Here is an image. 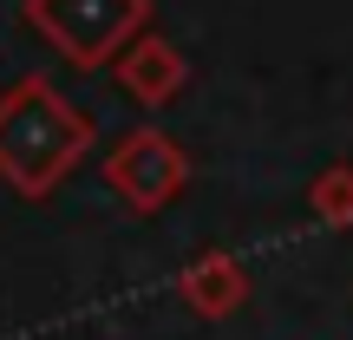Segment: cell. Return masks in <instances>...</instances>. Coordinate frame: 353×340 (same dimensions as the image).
Listing matches in <instances>:
<instances>
[{"label": "cell", "instance_id": "1", "mask_svg": "<svg viewBox=\"0 0 353 340\" xmlns=\"http://www.w3.org/2000/svg\"><path fill=\"white\" fill-rule=\"evenodd\" d=\"M92 138H99L92 112H79L52 79L26 72L20 86L0 92V183H13L20 197H52L92 151Z\"/></svg>", "mask_w": 353, "mask_h": 340}, {"label": "cell", "instance_id": "2", "mask_svg": "<svg viewBox=\"0 0 353 340\" xmlns=\"http://www.w3.org/2000/svg\"><path fill=\"white\" fill-rule=\"evenodd\" d=\"M26 20L79 72H105L151 26V0H26Z\"/></svg>", "mask_w": 353, "mask_h": 340}, {"label": "cell", "instance_id": "3", "mask_svg": "<svg viewBox=\"0 0 353 340\" xmlns=\"http://www.w3.org/2000/svg\"><path fill=\"white\" fill-rule=\"evenodd\" d=\"M105 183H112V197H125V210L157 216V210H170V203L183 197L190 151L170 138V131L138 125V131H125V138L105 151Z\"/></svg>", "mask_w": 353, "mask_h": 340}, {"label": "cell", "instance_id": "4", "mask_svg": "<svg viewBox=\"0 0 353 340\" xmlns=\"http://www.w3.org/2000/svg\"><path fill=\"white\" fill-rule=\"evenodd\" d=\"M118 86H125V99H138V105H170L176 92L190 86V66H183V52L170 46L164 33H138L125 52H118Z\"/></svg>", "mask_w": 353, "mask_h": 340}, {"label": "cell", "instance_id": "5", "mask_svg": "<svg viewBox=\"0 0 353 340\" xmlns=\"http://www.w3.org/2000/svg\"><path fill=\"white\" fill-rule=\"evenodd\" d=\"M176 301H183L190 314H203V321H223V314H236V308L249 301V268L229 249H203L196 262L176 275Z\"/></svg>", "mask_w": 353, "mask_h": 340}, {"label": "cell", "instance_id": "6", "mask_svg": "<svg viewBox=\"0 0 353 340\" xmlns=\"http://www.w3.org/2000/svg\"><path fill=\"white\" fill-rule=\"evenodd\" d=\"M307 210L334 229H353V164H327L307 183Z\"/></svg>", "mask_w": 353, "mask_h": 340}]
</instances>
